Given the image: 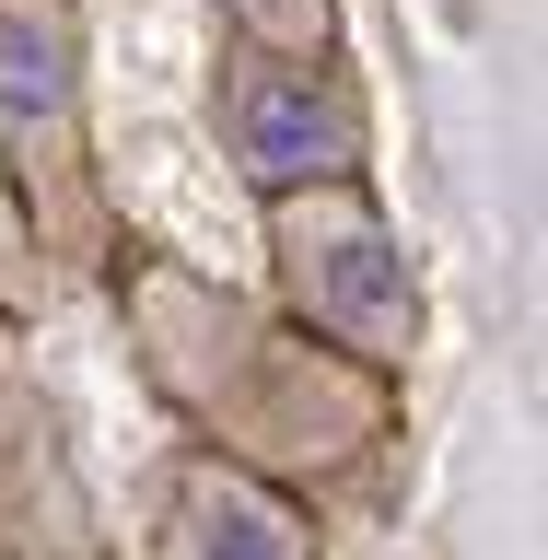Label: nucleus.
Returning <instances> with one entry per match:
<instances>
[{
    "label": "nucleus",
    "instance_id": "nucleus-1",
    "mask_svg": "<svg viewBox=\"0 0 548 560\" xmlns=\"http://www.w3.org/2000/svg\"><path fill=\"white\" fill-rule=\"evenodd\" d=\"M280 269H292V304H304L327 339H350L362 362H397V350L420 339L409 257H397V234H385L362 199H339L327 222L280 210Z\"/></svg>",
    "mask_w": 548,
    "mask_h": 560
},
{
    "label": "nucleus",
    "instance_id": "nucleus-2",
    "mask_svg": "<svg viewBox=\"0 0 548 560\" xmlns=\"http://www.w3.org/2000/svg\"><path fill=\"white\" fill-rule=\"evenodd\" d=\"M222 117H234V164L257 175V187H339V175L362 164L350 94H327V82H304V70L245 59L234 94H222Z\"/></svg>",
    "mask_w": 548,
    "mask_h": 560
},
{
    "label": "nucleus",
    "instance_id": "nucleus-3",
    "mask_svg": "<svg viewBox=\"0 0 548 560\" xmlns=\"http://www.w3.org/2000/svg\"><path fill=\"white\" fill-rule=\"evenodd\" d=\"M175 560H315L304 549V525L280 514L269 490H245V479H187V525H175Z\"/></svg>",
    "mask_w": 548,
    "mask_h": 560
},
{
    "label": "nucleus",
    "instance_id": "nucleus-4",
    "mask_svg": "<svg viewBox=\"0 0 548 560\" xmlns=\"http://www.w3.org/2000/svg\"><path fill=\"white\" fill-rule=\"evenodd\" d=\"M0 129L12 140L70 129V35L47 12H0Z\"/></svg>",
    "mask_w": 548,
    "mask_h": 560
}]
</instances>
